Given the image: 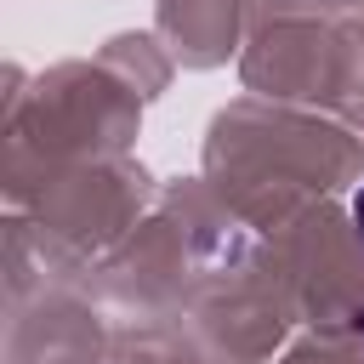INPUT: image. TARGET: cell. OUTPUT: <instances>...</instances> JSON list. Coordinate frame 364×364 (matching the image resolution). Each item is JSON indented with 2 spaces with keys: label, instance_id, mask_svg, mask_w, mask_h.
<instances>
[{
  "label": "cell",
  "instance_id": "1",
  "mask_svg": "<svg viewBox=\"0 0 364 364\" xmlns=\"http://www.w3.org/2000/svg\"><path fill=\"white\" fill-rule=\"evenodd\" d=\"M353 222H358V239H364V188L353 193Z\"/></svg>",
  "mask_w": 364,
  "mask_h": 364
}]
</instances>
